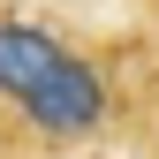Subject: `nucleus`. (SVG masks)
<instances>
[{
  "label": "nucleus",
  "instance_id": "f257e3e1",
  "mask_svg": "<svg viewBox=\"0 0 159 159\" xmlns=\"http://www.w3.org/2000/svg\"><path fill=\"white\" fill-rule=\"evenodd\" d=\"M106 114H114V91H106V76H98L84 53H68V61L23 98V121L38 136H53V144H76V136L106 129Z\"/></svg>",
  "mask_w": 159,
  "mask_h": 159
},
{
  "label": "nucleus",
  "instance_id": "f03ea898",
  "mask_svg": "<svg viewBox=\"0 0 159 159\" xmlns=\"http://www.w3.org/2000/svg\"><path fill=\"white\" fill-rule=\"evenodd\" d=\"M61 61H68V46H61L53 30H38V23H0V98L23 106Z\"/></svg>",
  "mask_w": 159,
  "mask_h": 159
}]
</instances>
